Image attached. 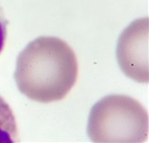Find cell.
Wrapping results in <instances>:
<instances>
[{
  "instance_id": "1",
  "label": "cell",
  "mask_w": 149,
  "mask_h": 143,
  "mask_svg": "<svg viewBox=\"0 0 149 143\" xmlns=\"http://www.w3.org/2000/svg\"><path fill=\"white\" fill-rule=\"evenodd\" d=\"M78 62L74 50L60 38L39 37L17 58L18 90L38 103L62 101L76 83Z\"/></svg>"
},
{
  "instance_id": "2",
  "label": "cell",
  "mask_w": 149,
  "mask_h": 143,
  "mask_svg": "<svg viewBox=\"0 0 149 143\" xmlns=\"http://www.w3.org/2000/svg\"><path fill=\"white\" fill-rule=\"evenodd\" d=\"M87 131L93 142H145L148 138V113L131 97L109 95L93 106Z\"/></svg>"
},
{
  "instance_id": "3",
  "label": "cell",
  "mask_w": 149,
  "mask_h": 143,
  "mask_svg": "<svg viewBox=\"0 0 149 143\" xmlns=\"http://www.w3.org/2000/svg\"><path fill=\"white\" fill-rule=\"evenodd\" d=\"M148 18H138L125 28L117 41L116 59L126 77L139 83L149 80Z\"/></svg>"
},
{
  "instance_id": "4",
  "label": "cell",
  "mask_w": 149,
  "mask_h": 143,
  "mask_svg": "<svg viewBox=\"0 0 149 143\" xmlns=\"http://www.w3.org/2000/svg\"><path fill=\"white\" fill-rule=\"evenodd\" d=\"M19 142L17 121L8 103L0 96V143Z\"/></svg>"
},
{
  "instance_id": "5",
  "label": "cell",
  "mask_w": 149,
  "mask_h": 143,
  "mask_svg": "<svg viewBox=\"0 0 149 143\" xmlns=\"http://www.w3.org/2000/svg\"><path fill=\"white\" fill-rule=\"evenodd\" d=\"M8 20L5 17V13L0 6V53H1L3 47L5 46L6 39H7L8 33Z\"/></svg>"
}]
</instances>
